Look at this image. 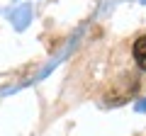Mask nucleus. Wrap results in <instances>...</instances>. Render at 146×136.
Instances as JSON below:
<instances>
[{"label": "nucleus", "instance_id": "nucleus-1", "mask_svg": "<svg viewBox=\"0 0 146 136\" xmlns=\"http://www.w3.org/2000/svg\"><path fill=\"white\" fill-rule=\"evenodd\" d=\"M134 61L141 71H146V37H139L134 42Z\"/></svg>", "mask_w": 146, "mask_h": 136}]
</instances>
